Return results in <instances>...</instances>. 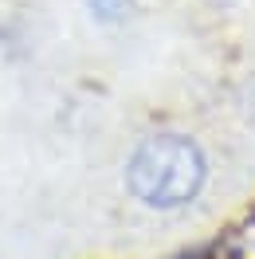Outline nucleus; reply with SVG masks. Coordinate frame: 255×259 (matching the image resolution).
<instances>
[{
    "mask_svg": "<svg viewBox=\"0 0 255 259\" xmlns=\"http://www.w3.org/2000/svg\"><path fill=\"white\" fill-rule=\"evenodd\" d=\"M204 153L185 134H153L134 149L126 185L149 208H181L204 185Z\"/></svg>",
    "mask_w": 255,
    "mask_h": 259,
    "instance_id": "1",
    "label": "nucleus"
},
{
    "mask_svg": "<svg viewBox=\"0 0 255 259\" xmlns=\"http://www.w3.org/2000/svg\"><path fill=\"white\" fill-rule=\"evenodd\" d=\"M98 8V16H118L122 8H126V0H91Z\"/></svg>",
    "mask_w": 255,
    "mask_h": 259,
    "instance_id": "2",
    "label": "nucleus"
}]
</instances>
